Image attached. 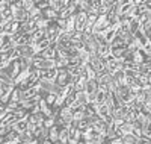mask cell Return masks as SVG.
<instances>
[{
  "label": "cell",
  "instance_id": "cell-1",
  "mask_svg": "<svg viewBox=\"0 0 151 144\" xmlns=\"http://www.w3.org/2000/svg\"><path fill=\"white\" fill-rule=\"evenodd\" d=\"M11 126H6V124H3V123H0V140L2 138H6L8 135H9V132H11Z\"/></svg>",
  "mask_w": 151,
  "mask_h": 144
},
{
  "label": "cell",
  "instance_id": "cell-2",
  "mask_svg": "<svg viewBox=\"0 0 151 144\" xmlns=\"http://www.w3.org/2000/svg\"><path fill=\"white\" fill-rule=\"evenodd\" d=\"M77 144H86V143H77Z\"/></svg>",
  "mask_w": 151,
  "mask_h": 144
}]
</instances>
